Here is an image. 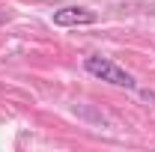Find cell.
Instances as JSON below:
<instances>
[{"mask_svg": "<svg viewBox=\"0 0 155 152\" xmlns=\"http://www.w3.org/2000/svg\"><path fill=\"white\" fill-rule=\"evenodd\" d=\"M96 12L84 9V6H66L54 12V24L57 27H81V24H96Z\"/></svg>", "mask_w": 155, "mask_h": 152, "instance_id": "7a4b0ae2", "label": "cell"}, {"mask_svg": "<svg viewBox=\"0 0 155 152\" xmlns=\"http://www.w3.org/2000/svg\"><path fill=\"white\" fill-rule=\"evenodd\" d=\"M84 69L90 72L93 78H98V81H107V84H114V87H125V90H134L137 81L122 66H116L114 60L107 57H84Z\"/></svg>", "mask_w": 155, "mask_h": 152, "instance_id": "6da1fadb", "label": "cell"}]
</instances>
